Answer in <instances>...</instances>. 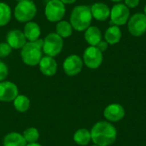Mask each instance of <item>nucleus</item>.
<instances>
[{
	"instance_id": "1",
	"label": "nucleus",
	"mask_w": 146,
	"mask_h": 146,
	"mask_svg": "<svg viewBox=\"0 0 146 146\" xmlns=\"http://www.w3.org/2000/svg\"><path fill=\"white\" fill-rule=\"evenodd\" d=\"M90 132L92 142L98 146L111 145L117 137L116 128L106 121H101L94 124Z\"/></svg>"
},
{
	"instance_id": "2",
	"label": "nucleus",
	"mask_w": 146,
	"mask_h": 146,
	"mask_svg": "<svg viewBox=\"0 0 146 146\" xmlns=\"http://www.w3.org/2000/svg\"><path fill=\"white\" fill-rule=\"evenodd\" d=\"M92 15L89 5L80 4L75 6L69 15V22L74 30L78 32L86 31L92 23Z\"/></svg>"
},
{
	"instance_id": "3",
	"label": "nucleus",
	"mask_w": 146,
	"mask_h": 146,
	"mask_svg": "<svg viewBox=\"0 0 146 146\" xmlns=\"http://www.w3.org/2000/svg\"><path fill=\"white\" fill-rule=\"evenodd\" d=\"M43 38H39L34 42L27 41L21 49V58L22 62L30 67L38 65L43 57Z\"/></svg>"
},
{
	"instance_id": "4",
	"label": "nucleus",
	"mask_w": 146,
	"mask_h": 146,
	"mask_svg": "<svg viewBox=\"0 0 146 146\" xmlns=\"http://www.w3.org/2000/svg\"><path fill=\"white\" fill-rule=\"evenodd\" d=\"M38 13V9L33 1L23 0L16 3L14 9V17L21 23H27L34 19Z\"/></svg>"
},
{
	"instance_id": "5",
	"label": "nucleus",
	"mask_w": 146,
	"mask_h": 146,
	"mask_svg": "<svg viewBox=\"0 0 146 146\" xmlns=\"http://www.w3.org/2000/svg\"><path fill=\"white\" fill-rule=\"evenodd\" d=\"M63 49V38L56 32L48 33L43 38V54L48 56L56 57Z\"/></svg>"
},
{
	"instance_id": "6",
	"label": "nucleus",
	"mask_w": 146,
	"mask_h": 146,
	"mask_svg": "<svg viewBox=\"0 0 146 146\" xmlns=\"http://www.w3.org/2000/svg\"><path fill=\"white\" fill-rule=\"evenodd\" d=\"M44 13L48 21L56 23L63 19L66 13V6L60 0H51L46 3Z\"/></svg>"
},
{
	"instance_id": "7",
	"label": "nucleus",
	"mask_w": 146,
	"mask_h": 146,
	"mask_svg": "<svg viewBox=\"0 0 146 146\" xmlns=\"http://www.w3.org/2000/svg\"><path fill=\"white\" fill-rule=\"evenodd\" d=\"M84 64L91 69H96L103 62V52L96 46H88L83 54Z\"/></svg>"
},
{
	"instance_id": "8",
	"label": "nucleus",
	"mask_w": 146,
	"mask_h": 146,
	"mask_svg": "<svg viewBox=\"0 0 146 146\" xmlns=\"http://www.w3.org/2000/svg\"><path fill=\"white\" fill-rule=\"evenodd\" d=\"M129 33L135 37L142 36L146 33V15L144 13H136L127 21Z\"/></svg>"
},
{
	"instance_id": "9",
	"label": "nucleus",
	"mask_w": 146,
	"mask_h": 146,
	"mask_svg": "<svg viewBox=\"0 0 146 146\" xmlns=\"http://www.w3.org/2000/svg\"><path fill=\"white\" fill-rule=\"evenodd\" d=\"M130 11L129 8L123 3H116L110 9V20L111 23L115 26H123L129 20Z\"/></svg>"
},
{
	"instance_id": "10",
	"label": "nucleus",
	"mask_w": 146,
	"mask_h": 146,
	"mask_svg": "<svg viewBox=\"0 0 146 146\" xmlns=\"http://www.w3.org/2000/svg\"><path fill=\"white\" fill-rule=\"evenodd\" d=\"M83 65L82 58L76 54H72L67 56L63 61L62 68L68 76H75L81 72Z\"/></svg>"
},
{
	"instance_id": "11",
	"label": "nucleus",
	"mask_w": 146,
	"mask_h": 146,
	"mask_svg": "<svg viewBox=\"0 0 146 146\" xmlns=\"http://www.w3.org/2000/svg\"><path fill=\"white\" fill-rule=\"evenodd\" d=\"M19 95L17 86L9 80L0 81V101L9 103L13 102Z\"/></svg>"
},
{
	"instance_id": "12",
	"label": "nucleus",
	"mask_w": 146,
	"mask_h": 146,
	"mask_svg": "<svg viewBox=\"0 0 146 146\" xmlns=\"http://www.w3.org/2000/svg\"><path fill=\"white\" fill-rule=\"evenodd\" d=\"M27 42L23 31L20 29L9 30L6 34V43L14 50H21Z\"/></svg>"
},
{
	"instance_id": "13",
	"label": "nucleus",
	"mask_w": 146,
	"mask_h": 146,
	"mask_svg": "<svg viewBox=\"0 0 146 146\" xmlns=\"http://www.w3.org/2000/svg\"><path fill=\"white\" fill-rule=\"evenodd\" d=\"M104 116L109 121L117 122L125 116V110L119 104H111L104 109Z\"/></svg>"
},
{
	"instance_id": "14",
	"label": "nucleus",
	"mask_w": 146,
	"mask_h": 146,
	"mask_svg": "<svg viewBox=\"0 0 146 146\" xmlns=\"http://www.w3.org/2000/svg\"><path fill=\"white\" fill-rule=\"evenodd\" d=\"M38 68L40 72L47 77L53 76L56 74L57 71V62L56 61L55 57L44 56L41 58L39 63H38Z\"/></svg>"
},
{
	"instance_id": "15",
	"label": "nucleus",
	"mask_w": 146,
	"mask_h": 146,
	"mask_svg": "<svg viewBox=\"0 0 146 146\" xmlns=\"http://www.w3.org/2000/svg\"><path fill=\"white\" fill-rule=\"evenodd\" d=\"M90 7L92 18L98 21H104L110 15V9L109 6L104 3H95Z\"/></svg>"
},
{
	"instance_id": "16",
	"label": "nucleus",
	"mask_w": 146,
	"mask_h": 146,
	"mask_svg": "<svg viewBox=\"0 0 146 146\" xmlns=\"http://www.w3.org/2000/svg\"><path fill=\"white\" fill-rule=\"evenodd\" d=\"M23 33L27 41L34 42L40 38L42 31H41L40 26L37 22L31 21L25 23Z\"/></svg>"
},
{
	"instance_id": "17",
	"label": "nucleus",
	"mask_w": 146,
	"mask_h": 146,
	"mask_svg": "<svg viewBox=\"0 0 146 146\" xmlns=\"http://www.w3.org/2000/svg\"><path fill=\"white\" fill-rule=\"evenodd\" d=\"M85 39L89 46H96L102 40V33L96 26H90L84 34Z\"/></svg>"
},
{
	"instance_id": "18",
	"label": "nucleus",
	"mask_w": 146,
	"mask_h": 146,
	"mask_svg": "<svg viewBox=\"0 0 146 146\" xmlns=\"http://www.w3.org/2000/svg\"><path fill=\"white\" fill-rule=\"evenodd\" d=\"M27 143L22 134L17 132H11L6 134L3 140V146H26Z\"/></svg>"
},
{
	"instance_id": "19",
	"label": "nucleus",
	"mask_w": 146,
	"mask_h": 146,
	"mask_svg": "<svg viewBox=\"0 0 146 146\" xmlns=\"http://www.w3.org/2000/svg\"><path fill=\"white\" fill-rule=\"evenodd\" d=\"M104 38L109 44H115L119 43L121 38V31L120 27L115 25L110 27L105 31Z\"/></svg>"
},
{
	"instance_id": "20",
	"label": "nucleus",
	"mask_w": 146,
	"mask_h": 146,
	"mask_svg": "<svg viewBox=\"0 0 146 146\" xmlns=\"http://www.w3.org/2000/svg\"><path fill=\"white\" fill-rule=\"evenodd\" d=\"M74 28L68 21L62 20L56 22V33H57L62 38H67L73 34Z\"/></svg>"
},
{
	"instance_id": "21",
	"label": "nucleus",
	"mask_w": 146,
	"mask_h": 146,
	"mask_svg": "<svg viewBox=\"0 0 146 146\" xmlns=\"http://www.w3.org/2000/svg\"><path fill=\"white\" fill-rule=\"evenodd\" d=\"M73 139L74 141L79 145L85 146L87 145L90 141L92 140V137H91V132L86 128H80L78 129L73 136Z\"/></svg>"
},
{
	"instance_id": "22",
	"label": "nucleus",
	"mask_w": 146,
	"mask_h": 146,
	"mask_svg": "<svg viewBox=\"0 0 146 146\" xmlns=\"http://www.w3.org/2000/svg\"><path fill=\"white\" fill-rule=\"evenodd\" d=\"M13 13L11 7L4 2H0V27H5L11 21Z\"/></svg>"
},
{
	"instance_id": "23",
	"label": "nucleus",
	"mask_w": 146,
	"mask_h": 146,
	"mask_svg": "<svg viewBox=\"0 0 146 146\" xmlns=\"http://www.w3.org/2000/svg\"><path fill=\"white\" fill-rule=\"evenodd\" d=\"M13 104L16 111L20 113H25L29 110L31 103L27 96L19 94L16 97V98L13 101Z\"/></svg>"
},
{
	"instance_id": "24",
	"label": "nucleus",
	"mask_w": 146,
	"mask_h": 146,
	"mask_svg": "<svg viewBox=\"0 0 146 146\" xmlns=\"http://www.w3.org/2000/svg\"><path fill=\"white\" fill-rule=\"evenodd\" d=\"M22 136L27 144L35 143V142H38L39 139V132L37 128L31 127H27L23 132Z\"/></svg>"
},
{
	"instance_id": "25",
	"label": "nucleus",
	"mask_w": 146,
	"mask_h": 146,
	"mask_svg": "<svg viewBox=\"0 0 146 146\" xmlns=\"http://www.w3.org/2000/svg\"><path fill=\"white\" fill-rule=\"evenodd\" d=\"M12 50L13 49L9 46L8 43L6 42L0 43V58H4L9 56L10 53L12 52Z\"/></svg>"
},
{
	"instance_id": "26",
	"label": "nucleus",
	"mask_w": 146,
	"mask_h": 146,
	"mask_svg": "<svg viewBox=\"0 0 146 146\" xmlns=\"http://www.w3.org/2000/svg\"><path fill=\"white\" fill-rule=\"evenodd\" d=\"M9 74V68L7 64L0 60V81H3L6 80Z\"/></svg>"
},
{
	"instance_id": "27",
	"label": "nucleus",
	"mask_w": 146,
	"mask_h": 146,
	"mask_svg": "<svg viewBox=\"0 0 146 146\" xmlns=\"http://www.w3.org/2000/svg\"><path fill=\"white\" fill-rule=\"evenodd\" d=\"M125 1V4L127 5V8H136L139 4V1L140 0H124Z\"/></svg>"
},
{
	"instance_id": "28",
	"label": "nucleus",
	"mask_w": 146,
	"mask_h": 146,
	"mask_svg": "<svg viewBox=\"0 0 146 146\" xmlns=\"http://www.w3.org/2000/svg\"><path fill=\"white\" fill-rule=\"evenodd\" d=\"M108 45H109V44H108L105 40H101V41L96 45V47H97L99 50H101L102 52H104V51H105V50L108 49Z\"/></svg>"
},
{
	"instance_id": "29",
	"label": "nucleus",
	"mask_w": 146,
	"mask_h": 146,
	"mask_svg": "<svg viewBox=\"0 0 146 146\" xmlns=\"http://www.w3.org/2000/svg\"><path fill=\"white\" fill-rule=\"evenodd\" d=\"M62 3H63L65 5L66 4H73V3H74L77 0H60Z\"/></svg>"
},
{
	"instance_id": "30",
	"label": "nucleus",
	"mask_w": 146,
	"mask_h": 146,
	"mask_svg": "<svg viewBox=\"0 0 146 146\" xmlns=\"http://www.w3.org/2000/svg\"><path fill=\"white\" fill-rule=\"evenodd\" d=\"M26 146H42L40 144H38V142L35 143H31V144H27Z\"/></svg>"
},
{
	"instance_id": "31",
	"label": "nucleus",
	"mask_w": 146,
	"mask_h": 146,
	"mask_svg": "<svg viewBox=\"0 0 146 146\" xmlns=\"http://www.w3.org/2000/svg\"><path fill=\"white\" fill-rule=\"evenodd\" d=\"M110 1L115 2V3H120V2H121V1H122V0H110Z\"/></svg>"
},
{
	"instance_id": "32",
	"label": "nucleus",
	"mask_w": 146,
	"mask_h": 146,
	"mask_svg": "<svg viewBox=\"0 0 146 146\" xmlns=\"http://www.w3.org/2000/svg\"><path fill=\"white\" fill-rule=\"evenodd\" d=\"M144 14L146 15V4L145 5V7H144Z\"/></svg>"
},
{
	"instance_id": "33",
	"label": "nucleus",
	"mask_w": 146,
	"mask_h": 146,
	"mask_svg": "<svg viewBox=\"0 0 146 146\" xmlns=\"http://www.w3.org/2000/svg\"><path fill=\"white\" fill-rule=\"evenodd\" d=\"M15 1H16L17 3H19V2H21V1H23V0H15Z\"/></svg>"
},
{
	"instance_id": "34",
	"label": "nucleus",
	"mask_w": 146,
	"mask_h": 146,
	"mask_svg": "<svg viewBox=\"0 0 146 146\" xmlns=\"http://www.w3.org/2000/svg\"><path fill=\"white\" fill-rule=\"evenodd\" d=\"M46 2H49V1H51V0H45Z\"/></svg>"
},
{
	"instance_id": "35",
	"label": "nucleus",
	"mask_w": 146,
	"mask_h": 146,
	"mask_svg": "<svg viewBox=\"0 0 146 146\" xmlns=\"http://www.w3.org/2000/svg\"><path fill=\"white\" fill-rule=\"evenodd\" d=\"M92 146H98V145H92Z\"/></svg>"
},
{
	"instance_id": "36",
	"label": "nucleus",
	"mask_w": 146,
	"mask_h": 146,
	"mask_svg": "<svg viewBox=\"0 0 146 146\" xmlns=\"http://www.w3.org/2000/svg\"><path fill=\"white\" fill-rule=\"evenodd\" d=\"M31 1H33V2H34V1H35V0H31Z\"/></svg>"
}]
</instances>
